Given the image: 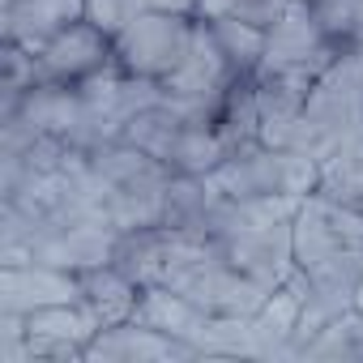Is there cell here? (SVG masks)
<instances>
[{"instance_id": "obj_1", "label": "cell", "mask_w": 363, "mask_h": 363, "mask_svg": "<svg viewBox=\"0 0 363 363\" xmlns=\"http://www.w3.org/2000/svg\"><path fill=\"white\" fill-rule=\"evenodd\" d=\"M363 145V65L354 56V48H346L308 90L303 116L286 141V150L312 158V162H329L342 150Z\"/></svg>"}, {"instance_id": "obj_2", "label": "cell", "mask_w": 363, "mask_h": 363, "mask_svg": "<svg viewBox=\"0 0 363 363\" xmlns=\"http://www.w3.org/2000/svg\"><path fill=\"white\" fill-rule=\"evenodd\" d=\"M90 167L99 171L103 189H107V214H111L116 231H141V227L162 223L167 184L175 179V171L162 158H154L128 141H107V145L90 150Z\"/></svg>"}, {"instance_id": "obj_3", "label": "cell", "mask_w": 363, "mask_h": 363, "mask_svg": "<svg viewBox=\"0 0 363 363\" xmlns=\"http://www.w3.org/2000/svg\"><path fill=\"white\" fill-rule=\"evenodd\" d=\"M206 179L218 197H308L316 193L320 162L282 145L252 141V145L231 150L223 167Z\"/></svg>"}, {"instance_id": "obj_4", "label": "cell", "mask_w": 363, "mask_h": 363, "mask_svg": "<svg viewBox=\"0 0 363 363\" xmlns=\"http://www.w3.org/2000/svg\"><path fill=\"white\" fill-rule=\"evenodd\" d=\"M193 30H197V18H193V13H162V9H150V13H141L124 35L111 39V60H116L124 73L162 86L179 65H184V56H189V48H193Z\"/></svg>"}, {"instance_id": "obj_5", "label": "cell", "mask_w": 363, "mask_h": 363, "mask_svg": "<svg viewBox=\"0 0 363 363\" xmlns=\"http://www.w3.org/2000/svg\"><path fill=\"white\" fill-rule=\"evenodd\" d=\"M350 43L333 39L316 9L303 0H291L286 13L265 30V56L257 65V73H303V77H320Z\"/></svg>"}, {"instance_id": "obj_6", "label": "cell", "mask_w": 363, "mask_h": 363, "mask_svg": "<svg viewBox=\"0 0 363 363\" xmlns=\"http://www.w3.org/2000/svg\"><path fill=\"white\" fill-rule=\"evenodd\" d=\"M26 363L43 359H86V346L103 329V320L77 299V303H52L26 316Z\"/></svg>"}, {"instance_id": "obj_7", "label": "cell", "mask_w": 363, "mask_h": 363, "mask_svg": "<svg viewBox=\"0 0 363 363\" xmlns=\"http://www.w3.org/2000/svg\"><path fill=\"white\" fill-rule=\"evenodd\" d=\"M295 223V218H291ZM291 223H274V227H252V231H240V235H227L218 240L227 261L248 274L252 282L261 286H282L291 274H295V244H291Z\"/></svg>"}, {"instance_id": "obj_8", "label": "cell", "mask_w": 363, "mask_h": 363, "mask_svg": "<svg viewBox=\"0 0 363 363\" xmlns=\"http://www.w3.org/2000/svg\"><path fill=\"white\" fill-rule=\"evenodd\" d=\"M82 286L77 274L30 261V265H0V312H39L52 303H77Z\"/></svg>"}, {"instance_id": "obj_9", "label": "cell", "mask_w": 363, "mask_h": 363, "mask_svg": "<svg viewBox=\"0 0 363 363\" xmlns=\"http://www.w3.org/2000/svg\"><path fill=\"white\" fill-rule=\"evenodd\" d=\"M111 65V39L94 26V22H73V26H65L56 39H48L43 43V52H39V73H43V82H82V77H90V73H99V69H107Z\"/></svg>"}, {"instance_id": "obj_10", "label": "cell", "mask_w": 363, "mask_h": 363, "mask_svg": "<svg viewBox=\"0 0 363 363\" xmlns=\"http://www.w3.org/2000/svg\"><path fill=\"white\" fill-rule=\"evenodd\" d=\"M120 235L124 231H116L111 223H73V227L43 231L35 240L30 257L43 261V265H56V269L82 274V269H94V265H107L116 257Z\"/></svg>"}, {"instance_id": "obj_11", "label": "cell", "mask_w": 363, "mask_h": 363, "mask_svg": "<svg viewBox=\"0 0 363 363\" xmlns=\"http://www.w3.org/2000/svg\"><path fill=\"white\" fill-rule=\"evenodd\" d=\"M82 18L86 0H5V43H18L39 56L48 39H56Z\"/></svg>"}, {"instance_id": "obj_12", "label": "cell", "mask_w": 363, "mask_h": 363, "mask_svg": "<svg viewBox=\"0 0 363 363\" xmlns=\"http://www.w3.org/2000/svg\"><path fill=\"white\" fill-rule=\"evenodd\" d=\"M303 299H308V278L295 269L252 312V333H257V354L261 359H286V350L295 342V329H299V316H303Z\"/></svg>"}, {"instance_id": "obj_13", "label": "cell", "mask_w": 363, "mask_h": 363, "mask_svg": "<svg viewBox=\"0 0 363 363\" xmlns=\"http://www.w3.org/2000/svg\"><path fill=\"white\" fill-rule=\"evenodd\" d=\"M86 359H197V346L137 320H120L94 333V342L86 346Z\"/></svg>"}, {"instance_id": "obj_14", "label": "cell", "mask_w": 363, "mask_h": 363, "mask_svg": "<svg viewBox=\"0 0 363 363\" xmlns=\"http://www.w3.org/2000/svg\"><path fill=\"white\" fill-rule=\"evenodd\" d=\"M77 286H82V303H86L103 325L133 320L137 299H141V286H137L116 261L94 265V269H82V274H77Z\"/></svg>"}, {"instance_id": "obj_15", "label": "cell", "mask_w": 363, "mask_h": 363, "mask_svg": "<svg viewBox=\"0 0 363 363\" xmlns=\"http://www.w3.org/2000/svg\"><path fill=\"white\" fill-rule=\"evenodd\" d=\"M133 320H137V325H150V329H158V333H171V337L193 342V333L201 329L206 312H201L193 299H184L179 291H171V286H141V299H137ZM197 354H201V350H197Z\"/></svg>"}, {"instance_id": "obj_16", "label": "cell", "mask_w": 363, "mask_h": 363, "mask_svg": "<svg viewBox=\"0 0 363 363\" xmlns=\"http://www.w3.org/2000/svg\"><path fill=\"white\" fill-rule=\"evenodd\" d=\"M227 154H231V145L223 141L218 124H184L179 137H175V145H171L167 167L175 175H201L206 179V175H214L223 167Z\"/></svg>"}, {"instance_id": "obj_17", "label": "cell", "mask_w": 363, "mask_h": 363, "mask_svg": "<svg viewBox=\"0 0 363 363\" xmlns=\"http://www.w3.org/2000/svg\"><path fill=\"white\" fill-rule=\"evenodd\" d=\"M218 133L231 150L240 145H252L261 141V107H257V77L244 73L231 82V90L223 94V107H218Z\"/></svg>"}, {"instance_id": "obj_18", "label": "cell", "mask_w": 363, "mask_h": 363, "mask_svg": "<svg viewBox=\"0 0 363 363\" xmlns=\"http://www.w3.org/2000/svg\"><path fill=\"white\" fill-rule=\"evenodd\" d=\"M184 124H189V120L162 99V103L137 111V116L124 124L120 141H128V145H137V150H145V154H154V158L167 162V158H171V145H175V137H179V128H184Z\"/></svg>"}, {"instance_id": "obj_19", "label": "cell", "mask_w": 363, "mask_h": 363, "mask_svg": "<svg viewBox=\"0 0 363 363\" xmlns=\"http://www.w3.org/2000/svg\"><path fill=\"white\" fill-rule=\"evenodd\" d=\"M193 346L201 354H227V359H261L257 354V333H252V316H214L206 312L201 329L193 333Z\"/></svg>"}, {"instance_id": "obj_20", "label": "cell", "mask_w": 363, "mask_h": 363, "mask_svg": "<svg viewBox=\"0 0 363 363\" xmlns=\"http://www.w3.org/2000/svg\"><path fill=\"white\" fill-rule=\"evenodd\" d=\"M299 359H363V308H346L325 320Z\"/></svg>"}, {"instance_id": "obj_21", "label": "cell", "mask_w": 363, "mask_h": 363, "mask_svg": "<svg viewBox=\"0 0 363 363\" xmlns=\"http://www.w3.org/2000/svg\"><path fill=\"white\" fill-rule=\"evenodd\" d=\"M316 193L329 197V201H337V206H350V210L363 214V145L342 150V154H333L329 162H320Z\"/></svg>"}, {"instance_id": "obj_22", "label": "cell", "mask_w": 363, "mask_h": 363, "mask_svg": "<svg viewBox=\"0 0 363 363\" xmlns=\"http://www.w3.org/2000/svg\"><path fill=\"white\" fill-rule=\"evenodd\" d=\"M210 26H214L223 52L231 56L235 73H257V65L265 56V30L252 26V22H244V18H214Z\"/></svg>"}, {"instance_id": "obj_23", "label": "cell", "mask_w": 363, "mask_h": 363, "mask_svg": "<svg viewBox=\"0 0 363 363\" xmlns=\"http://www.w3.org/2000/svg\"><path fill=\"white\" fill-rule=\"evenodd\" d=\"M291 0H197V18L214 22V18H244L261 30H269L282 13H286Z\"/></svg>"}, {"instance_id": "obj_24", "label": "cell", "mask_w": 363, "mask_h": 363, "mask_svg": "<svg viewBox=\"0 0 363 363\" xmlns=\"http://www.w3.org/2000/svg\"><path fill=\"white\" fill-rule=\"evenodd\" d=\"M150 9H154L150 0H86V22H94L107 39H116Z\"/></svg>"}, {"instance_id": "obj_25", "label": "cell", "mask_w": 363, "mask_h": 363, "mask_svg": "<svg viewBox=\"0 0 363 363\" xmlns=\"http://www.w3.org/2000/svg\"><path fill=\"white\" fill-rule=\"evenodd\" d=\"M150 5L162 13H193L197 18V0H150Z\"/></svg>"}, {"instance_id": "obj_26", "label": "cell", "mask_w": 363, "mask_h": 363, "mask_svg": "<svg viewBox=\"0 0 363 363\" xmlns=\"http://www.w3.org/2000/svg\"><path fill=\"white\" fill-rule=\"evenodd\" d=\"M354 39H363V0H354Z\"/></svg>"}, {"instance_id": "obj_27", "label": "cell", "mask_w": 363, "mask_h": 363, "mask_svg": "<svg viewBox=\"0 0 363 363\" xmlns=\"http://www.w3.org/2000/svg\"><path fill=\"white\" fill-rule=\"evenodd\" d=\"M303 5H312V9H325V5H333V0H303Z\"/></svg>"}, {"instance_id": "obj_28", "label": "cell", "mask_w": 363, "mask_h": 363, "mask_svg": "<svg viewBox=\"0 0 363 363\" xmlns=\"http://www.w3.org/2000/svg\"><path fill=\"white\" fill-rule=\"evenodd\" d=\"M354 308H363V278H359V291H354Z\"/></svg>"}]
</instances>
